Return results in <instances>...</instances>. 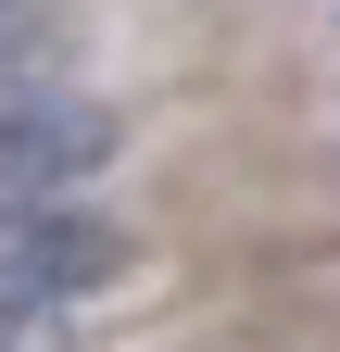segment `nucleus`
<instances>
[{
  "label": "nucleus",
  "mask_w": 340,
  "mask_h": 352,
  "mask_svg": "<svg viewBox=\"0 0 340 352\" xmlns=\"http://www.w3.org/2000/svg\"><path fill=\"white\" fill-rule=\"evenodd\" d=\"M114 277V227L76 201H0V315H63Z\"/></svg>",
  "instance_id": "1"
},
{
  "label": "nucleus",
  "mask_w": 340,
  "mask_h": 352,
  "mask_svg": "<svg viewBox=\"0 0 340 352\" xmlns=\"http://www.w3.org/2000/svg\"><path fill=\"white\" fill-rule=\"evenodd\" d=\"M114 164V113L51 101V88H0V201H76V176Z\"/></svg>",
  "instance_id": "2"
},
{
  "label": "nucleus",
  "mask_w": 340,
  "mask_h": 352,
  "mask_svg": "<svg viewBox=\"0 0 340 352\" xmlns=\"http://www.w3.org/2000/svg\"><path fill=\"white\" fill-rule=\"evenodd\" d=\"M0 352H63V327L51 315H0Z\"/></svg>",
  "instance_id": "3"
},
{
  "label": "nucleus",
  "mask_w": 340,
  "mask_h": 352,
  "mask_svg": "<svg viewBox=\"0 0 340 352\" xmlns=\"http://www.w3.org/2000/svg\"><path fill=\"white\" fill-rule=\"evenodd\" d=\"M13 25H25V0H0V38H13Z\"/></svg>",
  "instance_id": "4"
}]
</instances>
